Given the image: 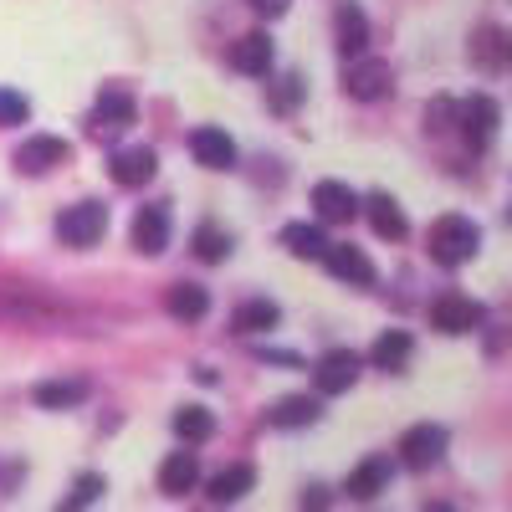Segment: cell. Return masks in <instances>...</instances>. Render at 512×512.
<instances>
[{
	"label": "cell",
	"mask_w": 512,
	"mask_h": 512,
	"mask_svg": "<svg viewBox=\"0 0 512 512\" xmlns=\"http://www.w3.org/2000/svg\"><path fill=\"white\" fill-rule=\"evenodd\" d=\"M190 154L205 169H231L236 164V144H231L226 128H195V134H190Z\"/></svg>",
	"instance_id": "cell-13"
},
{
	"label": "cell",
	"mask_w": 512,
	"mask_h": 512,
	"mask_svg": "<svg viewBox=\"0 0 512 512\" xmlns=\"http://www.w3.org/2000/svg\"><path fill=\"white\" fill-rule=\"evenodd\" d=\"M195 256H200V262H226V256H231V231L200 226L195 231Z\"/></svg>",
	"instance_id": "cell-28"
},
{
	"label": "cell",
	"mask_w": 512,
	"mask_h": 512,
	"mask_svg": "<svg viewBox=\"0 0 512 512\" xmlns=\"http://www.w3.org/2000/svg\"><path fill=\"white\" fill-rule=\"evenodd\" d=\"M410 354H415V344H410V333H400V328L379 333V338H374V349H369L374 369H384V374H400V369L410 364Z\"/></svg>",
	"instance_id": "cell-20"
},
{
	"label": "cell",
	"mask_w": 512,
	"mask_h": 512,
	"mask_svg": "<svg viewBox=\"0 0 512 512\" xmlns=\"http://www.w3.org/2000/svg\"><path fill=\"white\" fill-rule=\"evenodd\" d=\"M446 425H431V420H420L410 425V431L400 436V466H410V472H431V466H441L446 456Z\"/></svg>",
	"instance_id": "cell-3"
},
{
	"label": "cell",
	"mask_w": 512,
	"mask_h": 512,
	"mask_svg": "<svg viewBox=\"0 0 512 512\" xmlns=\"http://www.w3.org/2000/svg\"><path fill=\"white\" fill-rule=\"evenodd\" d=\"M246 6L256 11V16H267V21H277L287 6H292V0H246Z\"/></svg>",
	"instance_id": "cell-33"
},
{
	"label": "cell",
	"mask_w": 512,
	"mask_h": 512,
	"mask_svg": "<svg viewBox=\"0 0 512 512\" xmlns=\"http://www.w3.org/2000/svg\"><path fill=\"white\" fill-rule=\"evenodd\" d=\"M390 477H395V461L390 456H369L359 472L349 477V497H359V502H374L379 492H390Z\"/></svg>",
	"instance_id": "cell-19"
},
{
	"label": "cell",
	"mask_w": 512,
	"mask_h": 512,
	"mask_svg": "<svg viewBox=\"0 0 512 512\" xmlns=\"http://www.w3.org/2000/svg\"><path fill=\"white\" fill-rule=\"evenodd\" d=\"M297 98H303V77H282V82H277V93H272V103H277L282 113H292Z\"/></svg>",
	"instance_id": "cell-32"
},
{
	"label": "cell",
	"mask_w": 512,
	"mask_h": 512,
	"mask_svg": "<svg viewBox=\"0 0 512 512\" xmlns=\"http://www.w3.org/2000/svg\"><path fill=\"white\" fill-rule=\"evenodd\" d=\"M456 118H461V134H466V144L472 149H487L492 144V134H497V118H502V108L487 98V93H477V98H466L461 108H451Z\"/></svg>",
	"instance_id": "cell-7"
},
{
	"label": "cell",
	"mask_w": 512,
	"mask_h": 512,
	"mask_svg": "<svg viewBox=\"0 0 512 512\" xmlns=\"http://www.w3.org/2000/svg\"><path fill=\"white\" fill-rule=\"evenodd\" d=\"M164 246H169V210L164 205H144L134 216V251L159 256Z\"/></svg>",
	"instance_id": "cell-16"
},
{
	"label": "cell",
	"mask_w": 512,
	"mask_h": 512,
	"mask_svg": "<svg viewBox=\"0 0 512 512\" xmlns=\"http://www.w3.org/2000/svg\"><path fill=\"white\" fill-rule=\"evenodd\" d=\"M282 323V308L272 297H251V303L236 308V333H272Z\"/></svg>",
	"instance_id": "cell-24"
},
{
	"label": "cell",
	"mask_w": 512,
	"mask_h": 512,
	"mask_svg": "<svg viewBox=\"0 0 512 512\" xmlns=\"http://www.w3.org/2000/svg\"><path fill=\"white\" fill-rule=\"evenodd\" d=\"M359 210H369L374 236H384V241H405L410 221H405V210H400L390 195H369V200H359Z\"/></svg>",
	"instance_id": "cell-17"
},
{
	"label": "cell",
	"mask_w": 512,
	"mask_h": 512,
	"mask_svg": "<svg viewBox=\"0 0 512 512\" xmlns=\"http://www.w3.org/2000/svg\"><path fill=\"white\" fill-rule=\"evenodd\" d=\"M195 482H200L195 451H175V456L159 466V492H164V497H185V492H195Z\"/></svg>",
	"instance_id": "cell-18"
},
{
	"label": "cell",
	"mask_w": 512,
	"mask_h": 512,
	"mask_svg": "<svg viewBox=\"0 0 512 512\" xmlns=\"http://www.w3.org/2000/svg\"><path fill=\"white\" fill-rule=\"evenodd\" d=\"M318 415H323V405L308 400V395H287V400H277V410H267V420L277 425V431H297V425H313Z\"/></svg>",
	"instance_id": "cell-23"
},
{
	"label": "cell",
	"mask_w": 512,
	"mask_h": 512,
	"mask_svg": "<svg viewBox=\"0 0 512 512\" xmlns=\"http://www.w3.org/2000/svg\"><path fill=\"white\" fill-rule=\"evenodd\" d=\"M482 323H487V308L466 292H446L431 303V328H441V333H477Z\"/></svg>",
	"instance_id": "cell-4"
},
{
	"label": "cell",
	"mask_w": 512,
	"mask_h": 512,
	"mask_svg": "<svg viewBox=\"0 0 512 512\" xmlns=\"http://www.w3.org/2000/svg\"><path fill=\"white\" fill-rule=\"evenodd\" d=\"M313 205H318V221H328V226H344V221L359 216V195L344 180H318L313 185Z\"/></svg>",
	"instance_id": "cell-12"
},
{
	"label": "cell",
	"mask_w": 512,
	"mask_h": 512,
	"mask_svg": "<svg viewBox=\"0 0 512 512\" xmlns=\"http://www.w3.org/2000/svg\"><path fill=\"white\" fill-rule=\"evenodd\" d=\"M472 52H477V62H482V67H492V72H497V67L507 62V41H502V31H482V36L472 41Z\"/></svg>",
	"instance_id": "cell-29"
},
{
	"label": "cell",
	"mask_w": 512,
	"mask_h": 512,
	"mask_svg": "<svg viewBox=\"0 0 512 512\" xmlns=\"http://www.w3.org/2000/svg\"><path fill=\"white\" fill-rule=\"evenodd\" d=\"M231 67L246 72V77H267L272 72V36L267 31H246L231 47Z\"/></svg>",
	"instance_id": "cell-14"
},
{
	"label": "cell",
	"mask_w": 512,
	"mask_h": 512,
	"mask_svg": "<svg viewBox=\"0 0 512 512\" xmlns=\"http://www.w3.org/2000/svg\"><path fill=\"white\" fill-rule=\"evenodd\" d=\"M134 118H139L134 98H128V93H118V88H108V93L98 98V108H93L88 128H93V139H118L123 128H134Z\"/></svg>",
	"instance_id": "cell-6"
},
{
	"label": "cell",
	"mask_w": 512,
	"mask_h": 512,
	"mask_svg": "<svg viewBox=\"0 0 512 512\" xmlns=\"http://www.w3.org/2000/svg\"><path fill=\"white\" fill-rule=\"evenodd\" d=\"M354 67L344 72V93L349 98H359V103H374V98H384L395 88V72H390V62H379V57H349Z\"/></svg>",
	"instance_id": "cell-5"
},
{
	"label": "cell",
	"mask_w": 512,
	"mask_h": 512,
	"mask_svg": "<svg viewBox=\"0 0 512 512\" xmlns=\"http://www.w3.org/2000/svg\"><path fill=\"white\" fill-rule=\"evenodd\" d=\"M477 246H482V231H477V221H466V216H441L431 226V256H436L441 267L472 262Z\"/></svg>",
	"instance_id": "cell-1"
},
{
	"label": "cell",
	"mask_w": 512,
	"mask_h": 512,
	"mask_svg": "<svg viewBox=\"0 0 512 512\" xmlns=\"http://www.w3.org/2000/svg\"><path fill=\"white\" fill-rule=\"evenodd\" d=\"M103 492H108V487H103V477H98V472H88V477H77V487H72V497H67V502H72V507H93Z\"/></svg>",
	"instance_id": "cell-31"
},
{
	"label": "cell",
	"mask_w": 512,
	"mask_h": 512,
	"mask_svg": "<svg viewBox=\"0 0 512 512\" xmlns=\"http://www.w3.org/2000/svg\"><path fill=\"white\" fill-rule=\"evenodd\" d=\"M359 354L354 349H333V354H323L318 359V369H313V379H318V395H344V390H354V379H359Z\"/></svg>",
	"instance_id": "cell-10"
},
{
	"label": "cell",
	"mask_w": 512,
	"mask_h": 512,
	"mask_svg": "<svg viewBox=\"0 0 512 512\" xmlns=\"http://www.w3.org/2000/svg\"><path fill=\"white\" fill-rule=\"evenodd\" d=\"M282 246H287L292 256H308V262H318V256L328 251V236H323V226H308V221H292V226L282 231Z\"/></svg>",
	"instance_id": "cell-26"
},
{
	"label": "cell",
	"mask_w": 512,
	"mask_h": 512,
	"mask_svg": "<svg viewBox=\"0 0 512 512\" xmlns=\"http://www.w3.org/2000/svg\"><path fill=\"white\" fill-rule=\"evenodd\" d=\"M88 395H93L88 379H47V384H36V405H47V410H72Z\"/></svg>",
	"instance_id": "cell-22"
},
{
	"label": "cell",
	"mask_w": 512,
	"mask_h": 512,
	"mask_svg": "<svg viewBox=\"0 0 512 512\" xmlns=\"http://www.w3.org/2000/svg\"><path fill=\"white\" fill-rule=\"evenodd\" d=\"M175 436H180L185 446L210 441V436H216V415H210L205 405H185V410H175Z\"/></svg>",
	"instance_id": "cell-25"
},
{
	"label": "cell",
	"mask_w": 512,
	"mask_h": 512,
	"mask_svg": "<svg viewBox=\"0 0 512 512\" xmlns=\"http://www.w3.org/2000/svg\"><path fill=\"white\" fill-rule=\"evenodd\" d=\"M251 482H256V472L251 466H226L221 477H210V502H236V497H246L251 492Z\"/></svg>",
	"instance_id": "cell-27"
},
{
	"label": "cell",
	"mask_w": 512,
	"mask_h": 512,
	"mask_svg": "<svg viewBox=\"0 0 512 512\" xmlns=\"http://www.w3.org/2000/svg\"><path fill=\"white\" fill-rule=\"evenodd\" d=\"M318 262L338 277V282H349V287H369L374 282V262H369V256L359 251V246H338V241H328V251L318 256Z\"/></svg>",
	"instance_id": "cell-9"
},
{
	"label": "cell",
	"mask_w": 512,
	"mask_h": 512,
	"mask_svg": "<svg viewBox=\"0 0 512 512\" xmlns=\"http://www.w3.org/2000/svg\"><path fill=\"white\" fill-rule=\"evenodd\" d=\"M26 118H31V103H26L21 93H11V88H0V123L16 128V123H26Z\"/></svg>",
	"instance_id": "cell-30"
},
{
	"label": "cell",
	"mask_w": 512,
	"mask_h": 512,
	"mask_svg": "<svg viewBox=\"0 0 512 512\" xmlns=\"http://www.w3.org/2000/svg\"><path fill=\"white\" fill-rule=\"evenodd\" d=\"M164 308H169V318L195 323V318H205V313H210V292H205V287H195V282H175V287H169V297H164Z\"/></svg>",
	"instance_id": "cell-21"
},
{
	"label": "cell",
	"mask_w": 512,
	"mask_h": 512,
	"mask_svg": "<svg viewBox=\"0 0 512 512\" xmlns=\"http://www.w3.org/2000/svg\"><path fill=\"white\" fill-rule=\"evenodd\" d=\"M103 231H108V205L103 200H77L72 210H62L57 216V236H62V246H98L103 241Z\"/></svg>",
	"instance_id": "cell-2"
},
{
	"label": "cell",
	"mask_w": 512,
	"mask_h": 512,
	"mask_svg": "<svg viewBox=\"0 0 512 512\" xmlns=\"http://www.w3.org/2000/svg\"><path fill=\"white\" fill-rule=\"evenodd\" d=\"M67 159H72V144L57 139V134H36V139H26L16 149V169H21V175H47V169H57Z\"/></svg>",
	"instance_id": "cell-8"
},
{
	"label": "cell",
	"mask_w": 512,
	"mask_h": 512,
	"mask_svg": "<svg viewBox=\"0 0 512 512\" xmlns=\"http://www.w3.org/2000/svg\"><path fill=\"white\" fill-rule=\"evenodd\" d=\"M333 36H338V52L344 57H359L369 47V21H364V11L354 6V0H344V6L333 11Z\"/></svg>",
	"instance_id": "cell-15"
},
{
	"label": "cell",
	"mask_w": 512,
	"mask_h": 512,
	"mask_svg": "<svg viewBox=\"0 0 512 512\" xmlns=\"http://www.w3.org/2000/svg\"><path fill=\"white\" fill-rule=\"evenodd\" d=\"M154 169H159V154H154L149 144H139V149H118L113 164H108V175H113V185H123V190H139V185L154 180Z\"/></svg>",
	"instance_id": "cell-11"
}]
</instances>
